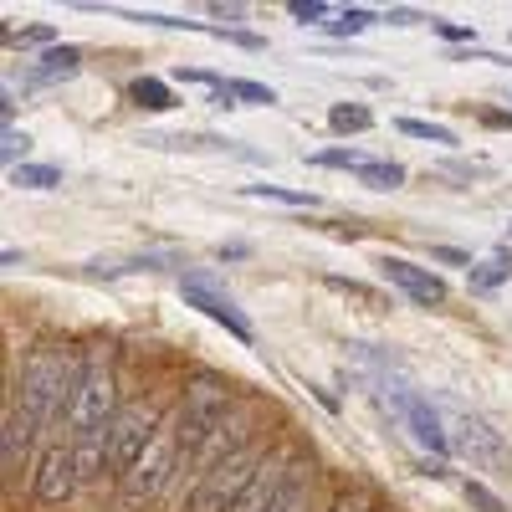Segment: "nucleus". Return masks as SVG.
Here are the masks:
<instances>
[{"mask_svg":"<svg viewBox=\"0 0 512 512\" xmlns=\"http://www.w3.org/2000/svg\"><path fill=\"white\" fill-rule=\"evenodd\" d=\"M113 420H118V379H113V354L108 349H88L82 359V384H77V400L67 415V431H72V456H77V472L82 482L103 477L108 466V441H113Z\"/></svg>","mask_w":512,"mask_h":512,"instance_id":"obj_1","label":"nucleus"},{"mask_svg":"<svg viewBox=\"0 0 512 512\" xmlns=\"http://www.w3.org/2000/svg\"><path fill=\"white\" fill-rule=\"evenodd\" d=\"M77 384H82V364L67 349L41 344V349L26 354V364H21V410L31 415L36 431H47V425H57L62 415H72Z\"/></svg>","mask_w":512,"mask_h":512,"instance_id":"obj_2","label":"nucleus"},{"mask_svg":"<svg viewBox=\"0 0 512 512\" xmlns=\"http://www.w3.org/2000/svg\"><path fill=\"white\" fill-rule=\"evenodd\" d=\"M231 405H236L231 384L216 379V374H195V379L185 384L180 420H175V431H180V477H185V472H200V456L216 446V436L226 431Z\"/></svg>","mask_w":512,"mask_h":512,"instance_id":"obj_3","label":"nucleus"},{"mask_svg":"<svg viewBox=\"0 0 512 512\" xmlns=\"http://www.w3.org/2000/svg\"><path fill=\"white\" fill-rule=\"evenodd\" d=\"M256 466H262V451L246 441L236 456H226V461L210 466V472H200V482L190 492V512H236V502L246 497V487L256 477Z\"/></svg>","mask_w":512,"mask_h":512,"instance_id":"obj_4","label":"nucleus"},{"mask_svg":"<svg viewBox=\"0 0 512 512\" xmlns=\"http://www.w3.org/2000/svg\"><path fill=\"white\" fill-rule=\"evenodd\" d=\"M175 477H180V431L175 425H159V436L149 441V451L134 461V472L123 477V502L128 507L154 502Z\"/></svg>","mask_w":512,"mask_h":512,"instance_id":"obj_5","label":"nucleus"},{"mask_svg":"<svg viewBox=\"0 0 512 512\" xmlns=\"http://www.w3.org/2000/svg\"><path fill=\"white\" fill-rule=\"evenodd\" d=\"M180 297L190 308H200L210 323H221L236 344H256V328H251V318L236 308V297L231 292H221L216 287V277L210 272H200V267H190V272H180Z\"/></svg>","mask_w":512,"mask_h":512,"instance_id":"obj_6","label":"nucleus"},{"mask_svg":"<svg viewBox=\"0 0 512 512\" xmlns=\"http://www.w3.org/2000/svg\"><path fill=\"white\" fill-rule=\"evenodd\" d=\"M159 425H164V420H159V410H154L149 400L118 410L113 441H108V472H113V477H128V472H134V461L149 451V441L159 436Z\"/></svg>","mask_w":512,"mask_h":512,"instance_id":"obj_7","label":"nucleus"},{"mask_svg":"<svg viewBox=\"0 0 512 512\" xmlns=\"http://www.w3.org/2000/svg\"><path fill=\"white\" fill-rule=\"evenodd\" d=\"M379 277L390 282V287H400L415 308H446V282L431 272V267H415V262H405V256H379Z\"/></svg>","mask_w":512,"mask_h":512,"instance_id":"obj_8","label":"nucleus"},{"mask_svg":"<svg viewBox=\"0 0 512 512\" xmlns=\"http://www.w3.org/2000/svg\"><path fill=\"white\" fill-rule=\"evenodd\" d=\"M77 482H82V472H77L72 446H52L47 456H41V472H36V502L57 507V502H67L77 492Z\"/></svg>","mask_w":512,"mask_h":512,"instance_id":"obj_9","label":"nucleus"},{"mask_svg":"<svg viewBox=\"0 0 512 512\" xmlns=\"http://www.w3.org/2000/svg\"><path fill=\"white\" fill-rule=\"evenodd\" d=\"M456 451L472 456V466H487V472L507 466V441L492 431L487 420H477V415H461L456 420Z\"/></svg>","mask_w":512,"mask_h":512,"instance_id":"obj_10","label":"nucleus"},{"mask_svg":"<svg viewBox=\"0 0 512 512\" xmlns=\"http://www.w3.org/2000/svg\"><path fill=\"white\" fill-rule=\"evenodd\" d=\"M395 405H400L405 425L415 431V441H420L425 451H436V456H446V451H451V436L441 431V415H436L431 405H425L420 395H400V390H395Z\"/></svg>","mask_w":512,"mask_h":512,"instance_id":"obj_11","label":"nucleus"},{"mask_svg":"<svg viewBox=\"0 0 512 512\" xmlns=\"http://www.w3.org/2000/svg\"><path fill=\"white\" fill-rule=\"evenodd\" d=\"M31 415L6 405V446H0V466H6V477H16L21 466H26V451H31Z\"/></svg>","mask_w":512,"mask_h":512,"instance_id":"obj_12","label":"nucleus"},{"mask_svg":"<svg viewBox=\"0 0 512 512\" xmlns=\"http://www.w3.org/2000/svg\"><path fill=\"white\" fill-rule=\"evenodd\" d=\"M128 103L144 108V113H169L175 108V93H169L164 77H134L128 82Z\"/></svg>","mask_w":512,"mask_h":512,"instance_id":"obj_13","label":"nucleus"},{"mask_svg":"<svg viewBox=\"0 0 512 512\" xmlns=\"http://www.w3.org/2000/svg\"><path fill=\"white\" fill-rule=\"evenodd\" d=\"M82 67V47H52V52H41L36 57V82H57V77H72Z\"/></svg>","mask_w":512,"mask_h":512,"instance_id":"obj_14","label":"nucleus"},{"mask_svg":"<svg viewBox=\"0 0 512 512\" xmlns=\"http://www.w3.org/2000/svg\"><path fill=\"white\" fill-rule=\"evenodd\" d=\"M328 128L333 134H364V128H374V113L364 103H333L328 108Z\"/></svg>","mask_w":512,"mask_h":512,"instance_id":"obj_15","label":"nucleus"},{"mask_svg":"<svg viewBox=\"0 0 512 512\" xmlns=\"http://www.w3.org/2000/svg\"><path fill=\"white\" fill-rule=\"evenodd\" d=\"M512 277V256L507 251H497V256H487V262H477L472 272H466V282H472V292H492L497 282H507Z\"/></svg>","mask_w":512,"mask_h":512,"instance_id":"obj_16","label":"nucleus"},{"mask_svg":"<svg viewBox=\"0 0 512 512\" xmlns=\"http://www.w3.org/2000/svg\"><path fill=\"white\" fill-rule=\"evenodd\" d=\"M359 180H364L369 190H400V185H405V164H395V159H369V164L359 169Z\"/></svg>","mask_w":512,"mask_h":512,"instance_id":"obj_17","label":"nucleus"},{"mask_svg":"<svg viewBox=\"0 0 512 512\" xmlns=\"http://www.w3.org/2000/svg\"><path fill=\"white\" fill-rule=\"evenodd\" d=\"M11 185H21V190H57L62 185V169L57 164H16L11 169Z\"/></svg>","mask_w":512,"mask_h":512,"instance_id":"obj_18","label":"nucleus"},{"mask_svg":"<svg viewBox=\"0 0 512 512\" xmlns=\"http://www.w3.org/2000/svg\"><path fill=\"white\" fill-rule=\"evenodd\" d=\"M246 195H256V200H277V205H297V210H313V205H318V195H308V190H287V185H246Z\"/></svg>","mask_w":512,"mask_h":512,"instance_id":"obj_19","label":"nucleus"},{"mask_svg":"<svg viewBox=\"0 0 512 512\" xmlns=\"http://www.w3.org/2000/svg\"><path fill=\"white\" fill-rule=\"evenodd\" d=\"M374 21H379V16H374L369 6H344V11L328 21V31H333V36H359V31H369Z\"/></svg>","mask_w":512,"mask_h":512,"instance_id":"obj_20","label":"nucleus"},{"mask_svg":"<svg viewBox=\"0 0 512 512\" xmlns=\"http://www.w3.org/2000/svg\"><path fill=\"white\" fill-rule=\"evenodd\" d=\"M226 93L241 98V103H256V108H272L277 93L267 88V82H251V77H226Z\"/></svg>","mask_w":512,"mask_h":512,"instance_id":"obj_21","label":"nucleus"},{"mask_svg":"<svg viewBox=\"0 0 512 512\" xmlns=\"http://www.w3.org/2000/svg\"><path fill=\"white\" fill-rule=\"evenodd\" d=\"M400 134L425 139V144H456L451 128H446V123H431V118H400Z\"/></svg>","mask_w":512,"mask_h":512,"instance_id":"obj_22","label":"nucleus"},{"mask_svg":"<svg viewBox=\"0 0 512 512\" xmlns=\"http://www.w3.org/2000/svg\"><path fill=\"white\" fill-rule=\"evenodd\" d=\"M313 164H318V169H354V175H359V169H364L369 159H364L359 149H349V144H344V149H323V154H313Z\"/></svg>","mask_w":512,"mask_h":512,"instance_id":"obj_23","label":"nucleus"},{"mask_svg":"<svg viewBox=\"0 0 512 512\" xmlns=\"http://www.w3.org/2000/svg\"><path fill=\"white\" fill-rule=\"evenodd\" d=\"M128 21H139V26H164V31H205L200 21H180V16H159V11H123Z\"/></svg>","mask_w":512,"mask_h":512,"instance_id":"obj_24","label":"nucleus"},{"mask_svg":"<svg viewBox=\"0 0 512 512\" xmlns=\"http://www.w3.org/2000/svg\"><path fill=\"white\" fill-rule=\"evenodd\" d=\"M0 154H6L11 169L26 164V154H31V134H21V128H6V139H0Z\"/></svg>","mask_w":512,"mask_h":512,"instance_id":"obj_25","label":"nucleus"},{"mask_svg":"<svg viewBox=\"0 0 512 512\" xmlns=\"http://www.w3.org/2000/svg\"><path fill=\"white\" fill-rule=\"evenodd\" d=\"M287 16L303 21V26H318L328 16V6H323V0H287Z\"/></svg>","mask_w":512,"mask_h":512,"instance_id":"obj_26","label":"nucleus"},{"mask_svg":"<svg viewBox=\"0 0 512 512\" xmlns=\"http://www.w3.org/2000/svg\"><path fill=\"white\" fill-rule=\"evenodd\" d=\"M11 47H47V52H52V26H26V31H11Z\"/></svg>","mask_w":512,"mask_h":512,"instance_id":"obj_27","label":"nucleus"},{"mask_svg":"<svg viewBox=\"0 0 512 512\" xmlns=\"http://www.w3.org/2000/svg\"><path fill=\"white\" fill-rule=\"evenodd\" d=\"M175 82H200V88H210V93H221V88H226V77L205 72V67H180V72H175Z\"/></svg>","mask_w":512,"mask_h":512,"instance_id":"obj_28","label":"nucleus"},{"mask_svg":"<svg viewBox=\"0 0 512 512\" xmlns=\"http://www.w3.org/2000/svg\"><path fill=\"white\" fill-rule=\"evenodd\" d=\"M466 502H472V507H482V512H507V507H502V502H497V497L482 487V482H466Z\"/></svg>","mask_w":512,"mask_h":512,"instance_id":"obj_29","label":"nucleus"},{"mask_svg":"<svg viewBox=\"0 0 512 512\" xmlns=\"http://www.w3.org/2000/svg\"><path fill=\"white\" fill-rule=\"evenodd\" d=\"M431 256H436V262H446V267H466V272L477 267L472 256H466V251H456V246H431Z\"/></svg>","mask_w":512,"mask_h":512,"instance_id":"obj_30","label":"nucleus"},{"mask_svg":"<svg viewBox=\"0 0 512 512\" xmlns=\"http://www.w3.org/2000/svg\"><path fill=\"white\" fill-rule=\"evenodd\" d=\"M431 31H436L441 41H472V36H477L472 26H456V21H431Z\"/></svg>","mask_w":512,"mask_h":512,"instance_id":"obj_31","label":"nucleus"},{"mask_svg":"<svg viewBox=\"0 0 512 512\" xmlns=\"http://www.w3.org/2000/svg\"><path fill=\"white\" fill-rule=\"evenodd\" d=\"M390 26H420V21H431V16H420V11H405V6H395L390 16H384Z\"/></svg>","mask_w":512,"mask_h":512,"instance_id":"obj_32","label":"nucleus"},{"mask_svg":"<svg viewBox=\"0 0 512 512\" xmlns=\"http://www.w3.org/2000/svg\"><path fill=\"white\" fill-rule=\"evenodd\" d=\"M482 123H487V128H512V113H497V108H487V113H482Z\"/></svg>","mask_w":512,"mask_h":512,"instance_id":"obj_33","label":"nucleus"},{"mask_svg":"<svg viewBox=\"0 0 512 512\" xmlns=\"http://www.w3.org/2000/svg\"><path fill=\"white\" fill-rule=\"evenodd\" d=\"M210 16H221V21H241L246 11H241V6H210Z\"/></svg>","mask_w":512,"mask_h":512,"instance_id":"obj_34","label":"nucleus"},{"mask_svg":"<svg viewBox=\"0 0 512 512\" xmlns=\"http://www.w3.org/2000/svg\"><path fill=\"white\" fill-rule=\"evenodd\" d=\"M272 512H292V497H287V502H282V507H272Z\"/></svg>","mask_w":512,"mask_h":512,"instance_id":"obj_35","label":"nucleus"}]
</instances>
